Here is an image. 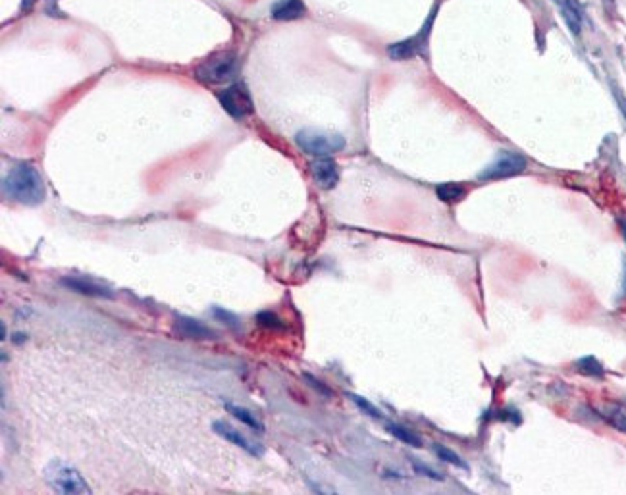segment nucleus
Listing matches in <instances>:
<instances>
[{
    "instance_id": "6ab92c4d",
    "label": "nucleus",
    "mask_w": 626,
    "mask_h": 495,
    "mask_svg": "<svg viewBox=\"0 0 626 495\" xmlns=\"http://www.w3.org/2000/svg\"><path fill=\"white\" fill-rule=\"evenodd\" d=\"M605 420L611 426L626 434V410L621 407H611L605 412Z\"/></svg>"
},
{
    "instance_id": "6e6552de",
    "label": "nucleus",
    "mask_w": 626,
    "mask_h": 495,
    "mask_svg": "<svg viewBox=\"0 0 626 495\" xmlns=\"http://www.w3.org/2000/svg\"><path fill=\"white\" fill-rule=\"evenodd\" d=\"M212 430H214L216 434L220 437H224L225 441H230V443H234V446L241 447L245 453H249V455L253 456H262L265 455V447L260 446V443H256L253 441L251 437H247L243 432H239L237 428H234L232 424H227L224 420H216L214 424H212Z\"/></svg>"
},
{
    "instance_id": "ddd939ff",
    "label": "nucleus",
    "mask_w": 626,
    "mask_h": 495,
    "mask_svg": "<svg viewBox=\"0 0 626 495\" xmlns=\"http://www.w3.org/2000/svg\"><path fill=\"white\" fill-rule=\"evenodd\" d=\"M224 408L227 410V412H230V415H232V417L237 418L241 424L249 426L251 430H255L256 434H265V424H262V420L256 417L253 410H249L247 407L234 405V403H227V401L224 403Z\"/></svg>"
},
{
    "instance_id": "aec40b11",
    "label": "nucleus",
    "mask_w": 626,
    "mask_h": 495,
    "mask_svg": "<svg viewBox=\"0 0 626 495\" xmlns=\"http://www.w3.org/2000/svg\"><path fill=\"white\" fill-rule=\"evenodd\" d=\"M434 453L440 456L443 463H449V465L459 466V468H465V470L469 468V466H467V463H465V461H462V459H460V456L457 455L455 451H451L449 447L434 446Z\"/></svg>"
},
{
    "instance_id": "f3484780",
    "label": "nucleus",
    "mask_w": 626,
    "mask_h": 495,
    "mask_svg": "<svg viewBox=\"0 0 626 495\" xmlns=\"http://www.w3.org/2000/svg\"><path fill=\"white\" fill-rule=\"evenodd\" d=\"M578 372L586 374V376H594V378H601L605 374V370L601 366V362L596 357H584L577 362Z\"/></svg>"
},
{
    "instance_id": "39448f33",
    "label": "nucleus",
    "mask_w": 626,
    "mask_h": 495,
    "mask_svg": "<svg viewBox=\"0 0 626 495\" xmlns=\"http://www.w3.org/2000/svg\"><path fill=\"white\" fill-rule=\"evenodd\" d=\"M218 102L234 120H245L247 116H251L253 110H255L251 93L243 83H234V85L225 87L224 91H220Z\"/></svg>"
},
{
    "instance_id": "a878e982",
    "label": "nucleus",
    "mask_w": 626,
    "mask_h": 495,
    "mask_svg": "<svg viewBox=\"0 0 626 495\" xmlns=\"http://www.w3.org/2000/svg\"><path fill=\"white\" fill-rule=\"evenodd\" d=\"M621 232H623V237H625V241H626V218L621 220Z\"/></svg>"
},
{
    "instance_id": "423d86ee",
    "label": "nucleus",
    "mask_w": 626,
    "mask_h": 495,
    "mask_svg": "<svg viewBox=\"0 0 626 495\" xmlns=\"http://www.w3.org/2000/svg\"><path fill=\"white\" fill-rule=\"evenodd\" d=\"M526 170V158L519 153H501V155L480 172L478 179L489 182V179H505V177H515Z\"/></svg>"
},
{
    "instance_id": "cd10ccee",
    "label": "nucleus",
    "mask_w": 626,
    "mask_h": 495,
    "mask_svg": "<svg viewBox=\"0 0 626 495\" xmlns=\"http://www.w3.org/2000/svg\"><path fill=\"white\" fill-rule=\"evenodd\" d=\"M6 340V324L2 322V341Z\"/></svg>"
},
{
    "instance_id": "dca6fc26",
    "label": "nucleus",
    "mask_w": 626,
    "mask_h": 495,
    "mask_svg": "<svg viewBox=\"0 0 626 495\" xmlns=\"http://www.w3.org/2000/svg\"><path fill=\"white\" fill-rule=\"evenodd\" d=\"M388 432L392 434L395 439H399L401 443L405 446H411L414 449H421L422 447V437L416 434V432H412L409 428L401 426V424H388Z\"/></svg>"
},
{
    "instance_id": "b1692460",
    "label": "nucleus",
    "mask_w": 626,
    "mask_h": 495,
    "mask_svg": "<svg viewBox=\"0 0 626 495\" xmlns=\"http://www.w3.org/2000/svg\"><path fill=\"white\" fill-rule=\"evenodd\" d=\"M304 378L309 380V382H311V384H314V388L316 389H320V391H322L324 395H330V389H326L324 388V384H320V382H316V380L313 378V376H304Z\"/></svg>"
},
{
    "instance_id": "4468645a",
    "label": "nucleus",
    "mask_w": 626,
    "mask_h": 495,
    "mask_svg": "<svg viewBox=\"0 0 626 495\" xmlns=\"http://www.w3.org/2000/svg\"><path fill=\"white\" fill-rule=\"evenodd\" d=\"M555 2H557V6L563 12V18L567 21L568 30L572 31V35H580V31H582V16H580L577 2H572V0H555Z\"/></svg>"
},
{
    "instance_id": "a211bd4d",
    "label": "nucleus",
    "mask_w": 626,
    "mask_h": 495,
    "mask_svg": "<svg viewBox=\"0 0 626 495\" xmlns=\"http://www.w3.org/2000/svg\"><path fill=\"white\" fill-rule=\"evenodd\" d=\"M347 397L351 399L353 403H355L357 407L361 408V410L364 412V415H366V417L376 418V420H382V418H383L382 410H380L378 407H374V405H372L368 399L361 397V395H357V393H347Z\"/></svg>"
},
{
    "instance_id": "1a4fd4ad",
    "label": "nucleus",
    "mask_w": 626,
    "mask_h": 495,
    "mask_svg": "<svg viewBox=\"0 0 626 495\" xmlns=\"http://www.w3.org/2000/svg\"><path fill=\"white\" fill-rule=\"evenodd\" d=\"M60 285H64L66 289L85 297H98V299H114V292L102 285V283L89 280V278H81V276H64L60 280Z\"/></svg>"
},
{
    "instance_id": "5701e85b",
    "label": "nucleus",
    "mask_w": 626,
    "mask_h": 495,
    "mask_svg": "<svg viewBox=\"0 0 626 495\" xmlns=\"http://www.w3.org/2000/svg\"><path fill=\"white\" fill-rule=\"evenodd\" d=\"M412 466H414V470L422 476H428L432 480H436V482H443V474H440L438 470H434L430 466L422 465L421 461H412Z\"/></svg>"
},
{
    "instance_id": "7ed1b4c3",
    "label": "nucleus",
    "mask_w": 626,
    "mask_h": 495,
    "mask_svg": "<svg viewBox=\"0 0 626 495\" xmlns=\"http://www.w3.org/2000/svg\"><path fill=\"white\" fill-rule=\"evenodd\" d=\"M45 480L49 484L50 490H54L56 494H91V487L85 482V478L79 474V470H76L74 466L66 465L62 461H52L49 465L45 466Z\"/></svg>"
},
{
    "instance_id": "f8f14e48",
    "label": "nucleus",
    "mask_w": 626,
    "mask_h": 495,
    "mask_svg": "<svg viewBox=\"0 0 626 495\" xmlns=\"http://www.w3.org/2000/svg\"><path fill=\"white\" fill-rule=\"evenodd\" d=\"M306 6L303 0H276L272 6V18L278 21H293L303 18Z\"/></svg>"
},
{
    "instance_id": "9b49d317",
    "label": "nucleus",
    "mask_w": 626,
    "mask_h": 495,
    "mask_svg": "<svg viewBox=\"0 0 626 495\" xmlns=\"http://www.w3.org/2000/svg\"><path fill=\"white\" fill-rule=\"evenodd\" d=\"M176 328L183 338H187V340L208 341L218 338L214 330H210V328L205 326L203 322L195 320V318H191V316H177Z\"/></svg>"
},
{
    "instance_id": "bb28decb",
    "label": "nucleus",
    "mask_w": 626,
    "mask_h": 495,
    "mask_svg": "<svg viewBox=\"0 0 626 495\" xmlns=\"http://www.w3.org/2000/svg\"><path fill=\"white\" fill-rule=\"evenodd\" d=\"M14 341H16V343H21V341H23V336H21V333H16V336H14Z\"/></svg>"
},
{
    "instance_id": "4be33fe9",
    "label": "nucleus",
    "mask_w": 626,
    "mask_h": 495,
    "mask_svg": "<svg viewBox=\"0 0 626 495\" xmlns=\"http://www.w3.org/2000/svg\"><path fill=\"white\" fill-rule=\"evenodd\" d=\"M256 322L260 326H265V328H270V330H282L284 328L282 318H278L274 312H260V314H256Z\"/></svg>"
},
{
    "instance_id": "412c9836",
    "label": "nucleus",
    "mask_w": 626,
    "mask_h": 495,
    "mask_svg": "<svg viewBox=\"0 0 626 495\" xmlns=\"http://www.w3.org/2000/svg\"><path fill=\"white\" fill-rule=\"evenodd\" d=\"M212 314H214L216 320H220L222 324H227L230 328H234V330L239 328V318L235 316L234 312L225 311L222 307H212Z\"/></svg>"
},
{
    "instance_id": "f03ea898",
    "label": "nucleus",
    "mask_w": 626,
    "mask_h": 495,
    "mask_svg": "<svg viewBox=\"0 0 626 495\" xmlns=\"http://www.w3.org/2000/svg\"><path fill=\"white\" fill-rule=\"evenodd\" d=\"M295 143L304 155L316 156V158L335 155V153L345 148L343 135L332 133V131H324V129H316V127H304L301 131H297Z\"/></svg>"
},
{
    "instance_id": "20e7f679",
    "label": "nucleus",
    "mask_w": 626,
    "mask_h": 495,
    "mask_svg": "<svg viewBox=\"0 0 626 495\" xmlns=\"http://www.w3.org/2000/svg\"><path fill=\"white\" fill-rule=\"evenodd\" d=\"M239 69V62L234 52H216L212 56L203 60L195 69V76L203 83L208 85H218V83H225L232 81L237 76Z\"/></svg>"
},
{
    "instance_id": "393cba45",
    "label": "nucleus",
    "mask_w": 626,
    "mask_h": 495,
    "mask_svg": "<svg viewBox=\"0 0 626 495\" xmlns=\"http://www.w3.org/2000/svg\"><path fill=\"white\" fill-rule=\"evenodd\" d=\"M33 4H35V0H23L21 2V10H30Z\"/></svg>"
},
{
    "instance_id": "f257e3e1",
    "label": "nucleus",
    "mask_w": 626,
    "mask_h": 495,
    "mask_svg": "<svg viewBox=\"0 0 626 495\" xmlns=\"http://www.w3.org/2000/svg\"><path fill=\"white\" fill-rule=\"evenodd\" d=\"M2 193L16 203L37 206L45 201V182L30 162H18L2 177Z\"/></svg>"
},
{
    "instance_id": "2eb2a0df",
    "label": "nucleus",
    "mask_w": 626,
    "mask_h": 495,
    "mask_svg": "<svg viewBox=\"0 0 626 495\" xmlns=\"http://www.w3.org/2000/svg\"><path fill=\"white\" fill-rule=\"evenodd\" d=\"M436 195L443 203H459L467 197V187L462 184H440L436 187Z\"/></svg>"
},
{
    "instance_id": "0eeeda50",
    "label": "nucleus",
    "mask_w": 626,
    "mask_h": 495,
    "mask_svg": "<svg viewBox=\"0 0 626 495\" xmlns=\"http://www.w3.org/2000/svg\"><path fill=\"white\" fill-rule=\"evenodd\" d=\"M432 21H434V12H432L430 20L426 21V25L422 28L414 37H409V39L399 41V43H393L388 47V54H390V58L393 60H411L414 56H418L422 54L426 47H428V35H430L432 30Z\"/></svg>"
},
{
    "instance_id": "9d476101",
    "label": "nucleus",
    "mask_w": 626,
    "mask_h": 495,
    "mask_svg": "<svg viewBox=\"0 0 626 495\" xmlns=\"http://www.w3.org/2000/svg\"><path fill=\"white\" fill-rule=\"evenodd\" d=\"M311 174L318 187L333 189L339 182V166L330 156H322V158H316L311 164Z\"/></svg>"
}]
</instances>
